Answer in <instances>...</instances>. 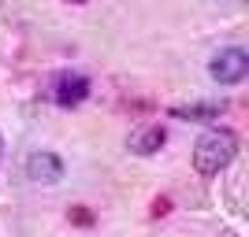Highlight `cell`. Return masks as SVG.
I'll return each mask as SVG.
<instances>
[{
    "label": "cell",
    "mask_w": 249,
    "mask_h": 237,
    "mask_svg": "<svg viewBox=\"0 0 249 237\" xmlns=\"http://www.w3.org/2000/svg\"><path fill=\"white\" fill-rule=\"evenodd\" d=\"M86 96H89V82H86L82 74H63L60 82H56V93H52V100L60 104V108H78Z\"/></svg>",
    "instance_id": "277c9868"
},
{
    "label": "cell",
    "mask_w": 249,
    "mask_h": 237,
    "mask_svg": "<svg viewBox=\"0 0 249 237\" xmlns=\"http://www.w3.org/2000/svg\"><path fill=\"white\" fill-rule=\"evenodd\" d=\"M67 4H86V0H67Z\"/></svg>",
    "instance_id": "9c48e42d"
},
{
    "label": "cell",
    "mask_w": 249,
    "mask_h": 237,
    "mask_svg": "<svg viewBox=\"0 0 249 237\" xmlns=\"http://www.w3.org/2000/svg\"><path fill=\"white\" fill-rule=\"evenodd\" d=\"M219 111H223V104H190V108H171V115L175 119H219Z\"/></svg>",
    "instance_id": "8992f818"
},
{
    "label": "cell",
    "mask_w": 249,
    "mask_h": 237,
    "mask_svg": "<svg viewBox=\"0 0 249 237\" xmlns=\"http://www.w3.org/2000/svg\"><path fill=\"white\" fill-rule=\"evenodd\" d=\"M234 152H238V137L231 134V130H208L197 141V148H194V167L205 178H212L234 159Z\"/></svg>",
    "instance_id": "6da1fadb"
},
{
    "label": "cell",
    "mask_w": 249,
    "mask_h": 237,
    "mask_svg": "<svg viewBox=\"0 0 249 237\" xmlns=\"http://www.w3.org/2000/svg\"><path fill=\"white\" fill-rule=\"evenodd\" d=\"M26 174L34 182H41V186H56L63 178V159L56 152H34L30 163H26Z\"/></svg>",
    "instance_id": "3957f363"
},
{
    "label": "cell",
    "mask_w": 249,
    "mask_h": 237,
    "mask_svg": "<svg viewBox=\"0 0 249 237\" xmlns=\"http://www.w3.org/2000/svg\"><path fill=\"white\" fill-rule=\"evenodd\" d=\"M208 71H212V78H216L219 85H238L249 74V56L242 48H223L216 60H212Z\"/></svg>",
    "instance_id": "7a4b0ae2"
},
{
    "label": "cell",
    "mask_w": 249,
    "mask_h": 237,
    "mask_svg": "<svg viewBox=\"0 0 249 237\" xmlns=\"http://www.w3.org/2000/svg\"><path fill=\"white\" fill-rule=\"evenodd\" d=\"M164 141H167L164 126H142V130L130 137V152H138V156H153V152H160V148H164Z\"/></svg>",
    "instance_id": "5b68a950"
},
{
    "label": "cell",
    "mask_w": 249,
    "mask_h": 237,
    "mask_svg": "<svg viewBox=\"0 0 249 237\" xmlns=\"http://www.w3.org/2000/svg\"><path fill=\"white\" fill-rule=\"evenodd\" d=\"M67 215H71V222H78V226H93V215H89V207H71Z\"/></svg>",
    "instance_id": "52a82bcc"
},
{
    "label": "cell",
    "mask_w": 249,
    "mask_h": 237,
    "mask_svg": "<svg viewBox=\"0 0 249 237\" xmlns=\"http://www.w3.org/2000/svg\"><path fill=\"white\" fill-rule=\"evenodd\" d=\"M167 211H171V200H167V196H156V200H153V211H149V215L160 219V215H167Z\"/></svg>",
    "instance_id": "ba28073f"
}]
</instances>
